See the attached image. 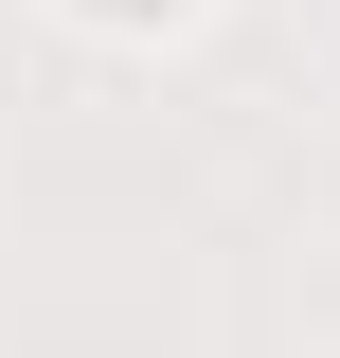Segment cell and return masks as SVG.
Returning <instances> with one entry per match:
<instances>
[{"instance_id":"6da1fadb","label":"cell","mask_w":340,"mask_h":358,"mask_svg":"<svg viewBox=\"0 0 340 358\" xmlns=\"http://www.w3.org/2000/svg\"><path fill=\"white\" fill-rule=\"evenodd\" d=\"M126 18H143V0H126Z\"/></svg>"}]
</instances>
